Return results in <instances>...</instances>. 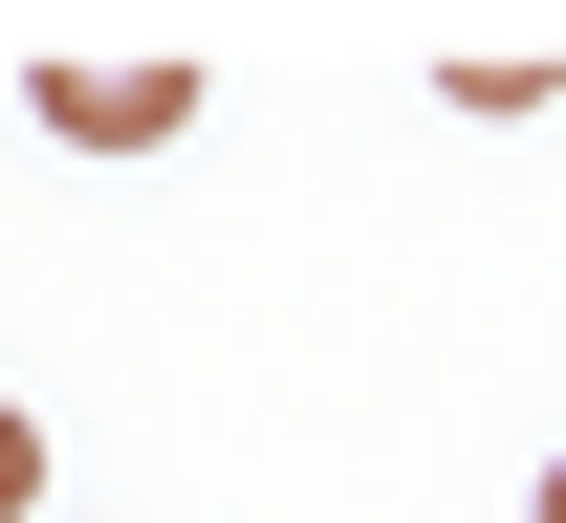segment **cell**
<instances>
[{
	"instance_id": "3957f363",
	"label": "cell",
	"mask_w": 566,
	"mask_h": 523,
	"mask_svg": "<svg viewBox=\"0 0 566 523\" xmlns=\"http://www.w3.org/2000/svg\"><path fill=\"white\" fill-rule=\"evenodd\" d=\"M545 523H566V458H545Z\"/></svg>"
},
{
	"instance_id": "7a4b0ae2",
	"label": "cell",
	"mask_w": 566,
	"mask_h": 523,
	"mask_svg": "<svg viewBox=\"0 0 566 523\" xmlns=\"http://www.w3.org/2000/svg\"><path fill=\"white\" fill-rule=\"evenodd\" d=\"M22 502H44V437H22V393H0V523H22Z\"/></svg>"
},
{
	"instance_id": "6da1fadb",
	"label": "cell",
	"mask_w": 566,
	"mask_h": 523,
	"mask_svg": "<svg viewBox=\"0 0 566 523\" xmlns=\"http://www.w3.org/2000/svg\"><path fill=\"white\" fill-rule=\"evenodd\" d=\"M22 109H44L66 153H175V132H197V66H44Z\"/></svg>"
}]
</instances>
